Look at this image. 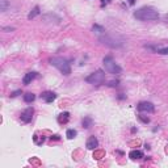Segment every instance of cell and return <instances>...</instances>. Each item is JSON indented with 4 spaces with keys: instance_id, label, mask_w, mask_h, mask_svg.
<instances>
[{
    "instance_id": "1",
    "label": "cell",
    "mask_w": 168,
    "mask_h": 168,
    "mask_svg": "<svg viewBox=\"0 0 168 168\" xmlns=\"http://www.w3.org/2000/svg\"><path fill=\"white\" fill-rule=\"evenodd\" d=\"M99 41L103 43V45L112 47V49H120L126 43V39L122 36H118V34H110V33H104L99 36Z\"/></svg>"
},
{
    "instance_id": "2",
    "label": "cell",
    "mask_w": 168,
    "mask_h": 168,
    "mask_svg": "<svg viewBox=\"0 0 168 168\" xmlns=\"http://www.w3.org/2000/svg\"><path fill=\"white\" fill-rule=\"evenodd\" d=\"M134 17L141 21H152V20H158L159 13L152 7H142L134 12Z\"/></svg>"
},
{
    "instance_id": "3",
    "label": "cell",
    "mask_w": 168,
    "mask_h": 168,
    "mask_svg": "<svg viewBox=\"0 0 168 168\" xmlns=\"http://www.w3.org/2000/svg\"><path fill=\"white\" fill-rule=\"evenodd\" d=\"M50 64L54 66L55 68H58L63 75H70L71 74V66H70L68 60L62 58V57H54L50 59Z\"/></svg>"
},
{
    "instance_id": "4",
    "label": "cell",
    "mask_w": 168,
    "mask_h": 168,
    "mask_svg": "<svg viewBox=\"0 0 168 168\" xmlns=\"http://www.w3.org/2000/svg\"><path fill=\"white\" fill-rule=\"evenodd\" d=\"M103 62H104V67L107 72L113 74V75H120L122 72V68L113 60L112 57H105Z\"/></svg>"
},
{
    "instance_id": "5",
    "label": "cell",
    "mask_w": 168,
    "mask_h": 168,
    "mask_svg": "<svg viewBox=\"0 0 168 168\" xmlns=\"http://www.w3.org/2000/svg\"><path fill=\"white\" fill-rule=\"evenodd\" d=\"M105 80V72L103 70H96L95 72H92L89 76L86 78V82L92 84V86H100Z\"/></svg>"
},
{
    "instance_id": "6",
    "label": "cell",
    "mask_w": 168,
    "mask_h": 168,
    "mask_svg": "<svg viewBox=\"0 0 168 168\" xmlns=\"http://www.w3.org/2000/svg\"><path fill=\"white\" fill-rule=\"evenodd\" d=\"M138 110L139 112H148V113H152L154 110H155V107H154L152 103H150V101H142V103L138 104Z\"/></svg>"
},
{
    "instance_id": "7",
    "label": "cell",
    "mask_w": 168,
    "mask_h": 168,
    "mask_svg": "<svg viewBox=\"0 0 168 168\" xmlns=\"http://www.w3.org/2000/svg\"><path fill=\"white\" fill-rule=\"evenodd\" d=\"M33 113H34V110L33 108H26L23 113H21V121H23L24 123H29L30 121H32V118H33Z\"/></svg>"
},
{
    "instance_id": "8",
    "label": "cell",
    "mask_w": 168,
    "mask_h": 168,
    "mask_svg": "<svg viewBox=\"0 0 168 168\" xmlns=\"http://www.w3.org/2000/svg\"><path fill=\"white\" fill-rule=\"evenodd\" d=\"M87 148L88 150H96L97 147H99V139L96 138L95 135H92V137H89V138L87 139Z\"/></svg>"
},
{
    "instance_id": "9",
    "label": "cell",
    "mask_w": 168,
    "mask_h": 168,
    "mask_svg": "<svg viewBox=\"0 0 168 168\" xmlns=\"http://www.w3.org/2000/svg\"><path fill=\"white\" fill-rule=\"evenodd\" d=\"M42 20L45 23H54V24H58L60 21V17H58L57 15H53V13H49V15L42 16Z\"/></svg>"
},
{
    "instance_id": "10",
    "label": "cell",
    "mask_w": 168,
    "mask_h": 168,
    "mask_svg": "<svg viewBox=\"0 0 168 168\" xmlns=\"http://www.w3.org/2000/svg\"><path fill=\"white\" fill-rule=\"evenodd\" d=\"M41 99L45 100L46 103H53V101L57 99V95L54 93V92H49V91H46V92H42V93H41Z\"/></svg>"
},
{
    "instance_id": "11",
    "label": "cell",
    "mask_w": 168,
    "mask_h": 168,
    "mask_svg": "<svg viewBox=\"0 0 168 168\" xmlns=\"http://www.w3.org/2000/svg\"><path fill=\"white\" fill-rule=\"evenodd\" d=\"M37 78V72H28V74H25V76L23 78V83L25 84V86H29L30 83H32L34 79Z\"/></svg>"
},
{
    "instance_id": "12",
    "label": "cell",
    "mask_w": 168,
    "mask_h": 168,
    "mask_svg": "<svg viewBox=\"0 0 168 168\" xmlns=\"http://www.w3.org/2000/svg\"><path fill=\"white\" fill-rule=\"evenodd\" d=\"M129 158L131 160H139V159L143 158V152L141 150H133V151L129 152Z\"/></svg>"
},
{
    "instance_id": "13",
    "label": "cell",
    "mask_w": 168,
    "mask_h": 168,
    "mask_svg": "<svg viewBox=\"0 0 168 168\" xmlns=\"http://www.w3.org/2000/svg\"><path fill=\"white\" fill-rule=\"evenodd\" d=\"M68 120H70V113L68 112H63L58 116V122L59 123H67Z\"/></svg>"
},
{
    "instance_id": "14",
    "label": "cell",
    "mask_w": 168,
    "mask_h": 168,
    "mask_svg": "<svg viewBox=\"0 0 168 168\" xmlns=\"http://www.w3.org/2000/svg\"><path fill=\"white\" fill-rule=\"evenodd\" d=\"M92 32L96 33V34H99V36H101V34L105 33V29H104V26H101L99 24H95L93 26H92Z\"/></svg>"
},
{
    "instance_id": "15",
    "label": "cell",
    "mask_w": 168,
    "mask_h": 168,
    "mask_svg": "<svg viewBox=\"0 0 168 168\" xmlns=\"http://www.w3.org/2000/svg\"><path fill=\"white\" fill-rule=\"evenodd\" d=\"M147 47L151 49V50H155L158 54H163V55L168 54V47H154V46H147Z\"/></svg>"
},
{
    "instance_id": "16",
    "label": "cell",
    "mask_w": 168,
    "mask_h": 168,
    "mask_svg": "<svg viewBox=\"0 0 168 168\" xmlns=\"http://www.w3.org/2000/svg\"><path fill=\"white\" fill-rule=\"evenodd\" d=\"M39 13H41V11H39V7L37 5V7H34L32 11H30V13L28 15V19L29 20H32V19H34V17H37Z\"/></svg>"
},
{
    "instance_id": "17",
    "label": "cell",
    "mask_w": 168,
    "mask_h": 168,
    "mask_svg": "<svg viewBox=\"0 0 168 168\" xmlns=\"http://www.w3.org/2000/svg\"><path fill=\"white\" fill-rule=\"evenodd\" d=\"M34 100H36V96H34V93H32V92H28V93L24 95V101H25V103H33Z\"/></svg>"
},
{
    "instance_id": "18",
    "label": "cell",
    "mask_w": 168,
    "mask_h": 168,
    "mask_svg": "<svg viewBox=\"0 0 168 168\" xmlns=\"http://www.w3.org/2000/svg\"><path fill=\"white\" fill-rule=\"evenodd\" d=\"M92 126V118L91 117H84L83 120V127L84 129H89Z\"/></svg>"
},
{
    "instance_id": "19",
    "label": "cell",
    "mask_w": 168,
    "mask_h": 168,
    "mask_svg": "<svg viewBox=\"0 0 168 168\" xmlns=\"http://www.w3.org/2000/svg\"><path fill=\"white\" fill-rule=\"evenodd\" d=\"M76 135H78V131L74 130V129H68L67 131H66V137H67L68 139H74Z\"/></svg>"
},
{
    "instance_id": "20",
    "label": "cell",
    "mask_w": 168,
    "mask_h": 168,
    "mask_svg": "<svg viewBox=\"0 0 168 168\" xmlns=\"http://www.w3.org/2000/svg\"><path fill=\"white\" fill-rule=\"evenodd\" d=\"M7 8H8V2H7V0H0V11L5 12Z\"/></svg>"
},
{
    "instance_id": "21",
    "label": "cell",
    "mask_w": 168,
    "mask_h": 168,
    "mask_svg": "<svg viewBox=\"0 0 168 168\" xmlns=\"http://www.w3.org/2000/svg\"><path fill=\"white\" fill-rule=\"evenodd\" d=\"M139 120L142 121V122H144V123H148V122H150L148 117H143V116H139Z\"/></svg>"
},
{
    "instance_id": "22",
    "label": "cell",
    "mask_w": 168,
    "mask_h": 168,
    "mask_svg": "<svg viewBox=\"0 0 168 168\" xmlns=\"http://www.w3.org/2000/svg\"><path fill=\"white\" fill-rule=\"evenodd\" d=\"M109 87H117L118 86V82L116 80V82H109V84H108Z\"/></svg>"
},
{
    "instance_id": "23",
    "label": "cell",
    "mask_w": 168,
    "mask_h": 168,
    "mask_svg": "<svg viewBox=\"0 0 168 168\" xmlns=\"http://www.w3.org/2000/svg\"><path fill=\"white\" fill-rule=\"evenodd\" d=\"M3 30H5V32H13V30H15V28H9V26H4Z\"/></svg>"
},
{
    "instance_id": "24",
    "label": "cell",
    "mask_w": 168,
    "mask_h": 168,
    "mask_svg": "<svg viewBox=\"0 0 168 168\" xmlns=\"http://www.w3.org/2000/svg\"><path fill=\"white\" fill-rule=\"evenodd\" d=\"M110 3V0H101V7H104V5H107V4Z\"/></svg>"
},
{
    "instance_id": "25",
    "label": "cell",
    "mask_w": 168,
    "mask_h": 168,
    "mask_svg": "<svg viewBox=\"0 0 168 168\" xmlns=\"http://www.w3.org/2000/svg\"><path fill=\"white\" fill-rule=\"evenodd\" d=\"M51 139H54V141H59V139H60V137H59V135H51Z\"/></svg>"
},
{
    "instance_id": "26",
    "label": "cell",
    "mask_w": 168,
    "mask_h": 168,
    "mask_svg": "<svg viewBox=\"0 0 168 168\" xmlns=\"http://www.w3.org/2000/svg\"><path fill=\"white\" fill-rule=\"evenodd\" d=\"M20 93H21V91H16V92H13V93H12L11 96H12V97H15V96H17V95H20Z\"/></svg>"
},
{
    "instance_id": "27",
    "label": "cell",
    "mask_w": 168,
    "mask_h": 168,
    "mask_svg": "<svg viewBox=\"0 0 168 168\" xmlns=\"http://www.w3.org/2000/svg\"><path fill=\"white\" fill-rule=\"evenodd\" d=\"M127 2H129V4H130V5H134V3H135V0H127Z\"/></svg>"
},
{
    "instance_id": "28",
    "label": "cell",
    "mask_w": 168,
    "mask_h": 168,
    "mask_svg": "<svg viewBox=\"0 0 168 168\" xmlns=\"http://www.w3.org/2000/svg\"><path fill=\"white\" fill-rule=\"evenodd\" d=\"M166 20H167V21H168V16H167V19H166Z\"/></svg>"
}]
</instances>
